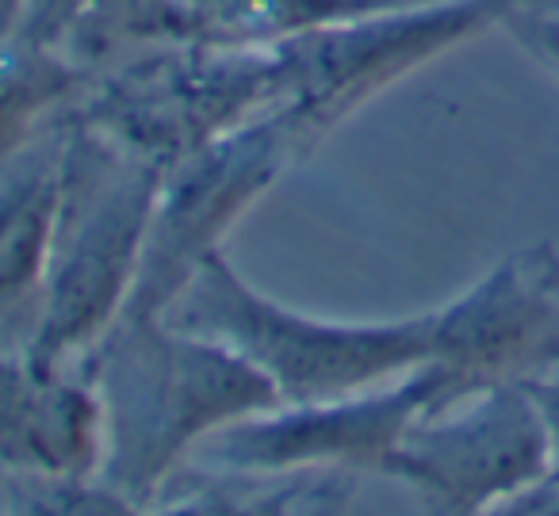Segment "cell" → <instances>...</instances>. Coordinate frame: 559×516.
I'll return each instance as SVG.
<instances>
[{
	"label": "cell",
	"instance_id": "52a82bcc",
	"mask_svg": "<svg viewBox=\"0 0 559 516\" xmlns=\"http://www.w3.org/2000/svg\"><path fill=\"white\" fill-rule=\"evenodd\" d=\"M449 406V379L437 363L411 371L388 386L334 401L276 406L215 432L207 459L249 475L299 470H383L411 424Z\"/></svg>",
	"mask_w": 559,
	"mask_h": 516
},
{
	"label": "cell",
	"instance_id": "3957f363",
	"mask_svg": "<svg viewBox=\"0 0 559 516\" xmlns=\"http://www.w3.org/2000/svg\"><path fill=\"white\" fill-rule=\"evenodd\" d=\"M165 322L246 356L284 406L388 386L433 360V310L399 322H326L280 307L218 253L195 268Z\"/></svg>",
	"mask_w": 559,
	"mask_h": 516
},
{
	"label": "cell",
	"instance_id": "277c9868",
	"mask_svg": "<svg viewBox=\"0 0 559 516\" xmlns=\"http://www.w3.org/2000/svg\"><path fill=\"white\" fill-rule=\"evenodd\" d=\"M70 111L169 169L192 149L276 111V62L272 50H150L88 77Z\"/></svg>",
	"mask_w": 559,
	"mask_h": 516
},
{
	"label": "cell",
	"instance_id": "7a4b0ae2",
	"mask_svg": "<svg viewBox=\"0 0 559 516\" xmlns=\"http://www.w3.org/2000/svg\"><path fill=\"white\" fill-rule=\"evenodd\" d=\"M165 169L66 111L58 218L35 363L73 368L131 302Z\"/></svg>",
	"mask_w": 559,
	"mask_h": 516
},
{
	"label": "cell",
	"instance_id": "ba28073f",
	"mask_svg": "<svg viewBox=\"0 0 559 516\" xmlns=\"http://www.w3.org/2000/svg\"><path fill=\"white\" fill-rule=\"evenodd\" d=\"M559 360V256L536 245L433 310V360L449 401L495 383L540 379Z\"/></svg>",
	"mask_w": 559,
	"mask_h": 516
},
{
	"label": "cell",
	"instance_id": "30bf717a",
	"mask_svg": "<svg viewBox=\"0 0 559 516\" xmlns=\"http://www.w3.org/2000/svg\"><path fill=\"white\" fill-rule=\"evenodd\" d=\"M66 111L0 165V345L24 352L39 329L58 218Z\"/></svg>",
	"mask_w": 559,
	"mask_h": 516
},
{
	"label": "cell",
	"instance_id": "9a60e30c",
	"mask_svg": "<svg viewBox=\"0 0 559 516\" xmlns=\"http://www.w3.org/2000/svg\"><path fill=\"white\" fill-rule=\"evenodd\" d=\"M502 32H510V39L521 50H528V58H536L544 70L559 77V4L533 0L506 20Z\"/></svg>",
	"mask_w": 559,
	"mask_h": 516
},
{
	"label": "cell",
	"instance_id": "ac0fdd59",
	"mask_svg": "<svg viewBox=\"0 0 559 516\" xmlns=\"http://www.w3.org/2000/svg\"><path fill=\"white\" fill-rule=\"evenodd\" d=\"M525 386L544 413V424H548V436H551V452H556V470H559V383H548V379H525Z\"/></svg>",
	"mask_w": 559,
	"mask_h": 516
},
{
	"label": "cell",
	"instance_id": "5bb4252c",
	"mask_svg": "<svg viewBox=\"0 0 559 516\" xmlns=\"http://www.w3.org/2000/svg\"><path fill=\"white\" fill-rule=\"evenodd\" d=\"M35 516H139V505L116 493L111 485L85 482H35L32 485Z\"/></svg>",
	"mask_w": 559,
	"mask_h": 516
},
{
	"label": "cell",
	"instance_id": "4fadbf2b",
	"mask_svg": "<svg viewBox=\"0 0 559 516\" xmlns=\"http://www.w3.org/2000/svg\"><path fill=\"white\" fill-rule=\"evenodd\" d=\"M330 478L304 482L296 475H284L280 485H207L173 505L157 508L154 516H311Z\"/></svg>",
	"mask_w": 559,
	"mask_h": 516
},
{
	"label": "cell",
	"instance_id": "8992f818",
	"mask_svg": "<svg viewBox=\"0 0 559 516\" xmlns=\"http://www.w3.org/2000/svg\"><path fill=\"white\" fill-rule=\"evenodd\" d=\"M556 470V452L525 383H495L418 417L383 475L418 485L437 516H483Z\"/></svg>",
	"mask_w": 559,
	"mask_h": 516
},
{
	"label": "cell",
	"instance_id": "e0dca14e",
	"mask_svg": "<svg viewBox=\"0 0 559 516\" xmlns=\"http://www.w3.org/2000/svg\"><path fill=\"white\" fill-rule=\"evenodd\" d=\"M483 516H559V470H551L533 490L502 501V505H495Z\"/></svg>",
	"mask_w": 559,
	"mask_h": 516
},
{
	"label": "cell",
	"instance_id": "8fae6325",
	"mask_svg": "<svg viewBox=\"0 0 559 516\" xmlns=\"http://www.w3.org/2000/svg\"><path fill=\"white\" fill-rule=\"evenodd\" d=\"M418 0H173L177 47L269 50Z\"/></svg>",
	"mask_w": 559,
	"mask_h": 516
},
{
	"label": "cell",
	"instance_id": "5b68a950",
	"mask_svg": "<svg viewBox=\"0 0 559 516\" xmlns=\"http://www.w3.org/2000/svg\"><path fill=\"white\" fill-rule=\"evenodd\" d=\"M319 142L299 111L284 108L173 161L157 188L146 253L123 317H162L195 268L223 249L230 226Z\"/></svg>",
	"mask_w": 559,
	"mask_h": 516
},
{
	"label": "cell",
	"instance_id": "d6986e66",
	"mask_svg": "<svg viewBox=\"0 0 559 516\" xmlns=\"http://www.w3.org/2000/svg\"><path fill=\"white\" fill-rule=\"evenodd\" d=\"M345 493H349V478H330V485L322 490L319 505H314L311 516H342L345 513Z\"/></svg>",
	"mask_w": 559,
	"mask_h": 516
},
{
	"label": "cell",
	"instance_id": "9c48e42d",
	"mask_svg": "<svg viewBox=\"0 0 559 516\" xmlns=\"http://www.w3.org/2000/svg\"><path fill=\"white\" fill-rule=\"evenodd\" d=\"M104 463V406L78 368L0 352V467L32 482H85Z\"/></svg>",
	"mask_w": 559,
	"mask_h": 516
},
{
	"label": "cell",
	"instance_id": "ffe728a7",
	"mask_svg": "<svg viewBox=\"0 0 559 516\" xmlns=\"http://www.w3.org/2000/svg\"><path fill=\"white\" fill-rule=\"evenodd\" d=\"M20 12H24V0H0V39H12V35H16Z\"/></svg>",
	"mask_w": 559,
	"mask_h": 516
},
{
	"label": "cell",
	"instance_id": "7c38bea8",
	"mask_svg": "<svg viewBox=\"0 0 559 516\" xmlns=\"http://www.w3.org/2000/svg\"><path fill=\"white\" fill-rule=\"evenodd\" d=\"M81 88L85 77L62 50L0 39V165L70 111Z\"/></svg>",
	"mask_w": 559,
	"mask_h": 516
},
{
	"label": "cell",
	"instance_id": "6da1fadb",
	"mask_svg": "<svg viewBox=\"0 0 559 516\" xmlns=\"http://www.w3.org/2000/svg\"><path fill=\"white\" fill-rule=\"evenodd\" d=\"M73 368L104 406L100 482L139 508L203 436L284 406L246 356L165 317H119Z\"/></svg>",
	"mask_w": 559,
	"mask_h": 516
},
{
	"label": "cell",
	"instance_id": "2e32d148",
	"mask_svg": "<svg viewBox=\"0 0 559 516\" xmlns=\"http://www.w3.org/2000/svg\"><path fill=\"white\" fill-rule=\"evenodd\" d=\"M88 4H93V0H24L16 39L32 43V47L58 50Z\"/></svg>",
	"mask_w": 559,
	"mask_h": 516
}]
</instances>
